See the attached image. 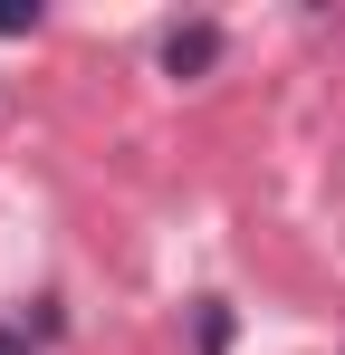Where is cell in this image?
Returning <instances> with one entry per match:
<instances>
[{"label": "cell", "instance_id": "cell-4", "mask_svg": "<svg viewBox=\"0 0 345 355\" xmlns=\"http://www.w3.org/2000/svg\"><path fill=\"white\" fill-rule=\"evenodd\" d=\"M0 355H29V336H10V327H0Z\"/></svg>", "mask_w": 345, "mask_h": 355}, {"label": "cell", "instance_id": "cell-2", "mask_svg": "<svg viewBox=\"0 0 345 355\" xmlns=\"http://www.w3.org/2000/svg\"><path fill=\"white\" fill-rule=\"evenodd\" d=\"M192 346H202V355H230V307H221V297H202V317H192Z\"/></svg>", "mask_w": 345, "mask_h": 355}, {"label": "cell", "instance_id": "cell-1", "mask_svg": "<svg viewBox=\"0 0 345 355\" xmlns=\"http://www.w3.org/2000/svg\"><path fill=\"white\" fill-rule=\"evenodd\" d=\"M221 67V19H182L163 39V77H211Z\"/></svg>", "mask_w": 345, "mask_h": 355}, {"label": "cell", "instance_id": "cell-3", "mask_svg": "<svg viewBox=\"0 0 345 355\" xmlns=\"http://www.w3.org/2000/svg\"><path fill=\"white\" fill-rule=\"evenodd\" d=\"M19 29H39V10H0V39H19Z\"/></svg>", "mask_w": 345, "mask_h": 355}]
</instances>
